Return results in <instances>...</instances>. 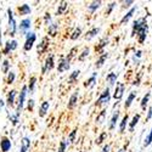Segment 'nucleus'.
Segmentation results:
<instances>
[{"label": "nucleus", "mask_w": 152, "mask_h": 152, "mask_svg": "<svg viewBox=\"0 0 152 152\" xmlns=\"http://www.w3.org/2000/svg\"><path fill=\"white\" fill-rule=\"evenodd\" d=\"M75 50H77V48L71 49V51L68 53L67 56L61 57V60H60V62H58V66H57L58 73H63V72H66V71L69 69V67H71V61H72V58L74 57Z\"/></svg>", "instance_id": "1"}, {"label": "nucleus", "mask_w": 152, "mask_h": 152, "mask_svg": "<svg viewBox=\"0 0 152 152\" xmlns=\"http://www.w3.org/2000/svg\"><path fill=\"white\" fill-rule=\"evenodd\" d=\"M152 144V126H151V129L147 134V136L145 137V141H144V147H148L150 145Z\"/></svg>", "instance_id": "38"}, {"label": "nucleus", "mask_w": 152, "mask_h": 152, "mask_svg": "<svg viewBox=\"0 0 152 152\" xmlns=\"http://www.w3.org/2000/svg\"><path fill=\"white\" fill-rule=\"evenodd\" d=\"M140 118H141V116H140V113H136V115H134L133 116V118H132V121L129 122V132L130 133H133L134 130H135V126L139 124V122H140Z\"/></svg>", "instance_id": "19"}, {"label": "nucleus", "mask_w": 152, "mask_h": 152, "mask_svg": "<svg viewBox=\"0 0 152 152\" xmlns=\"http://www.w3.org/2000/svg\"><path fill=\"white\" fill-rule=\"evenodd\" d=\"M117 78H118V73L116 72H110L107 75H106V80L108 83V86H112L117 83Z\"/></svg>", "instance_id": "23"}, {"label": "nucleus", "mask_w": 152, "mask_h": 152, "mask_svg": "<svg viewBox=\"0 0 152 152\" xmlns=\"http://www.w3.org/2000/svg\"><path fill=\"white\" fill-rule=\"evenodd\" d=\"M49 45H50V39H49V37H44L42 42L37 45V53L38 55H43L48 51V49H49Z\"/></svg>", "instance_id": "9"}, {"label": "nucleus", "mask_w": 152, "mask_h": 152, "mask_svg": "<svg viewBox=\"0 0 152 152\" xmlns=\"http://www.w3.org/2000/svg\"><path fill=\"white\" fill-rule=\"evenodd\" d=\"M101 32V28H99V27H94V28H91L90 31H88L86 33H85V40H91L93 38H95L99 33Z\"/></svg>", "instance_id": "21"}, {"label": "nucleus", "mask_w": 152, "mask_h": 152, "mask_svg": "<svg viewBox=\"0 0 152 152\" xmlns=\"http://www.w3.org/2000/svg\"><path fill=\"white\" fill-rule=\"evenodd\" d=\"M106 137H107V133H106V132H102V133H101V134L96 137L95 144H96V145H101V144L105 141V139H106Z\"/></svg>", "instance_id": "39"}, {"label": "nucleus", "mask_w": 152, "mask_h": 152, "mask_svg": "<svg viewBox=\"0 0 152 152\" xmlns=\"http://www.w3.org/2000/svg\"><path fill=\"white\" fill-rule=\"evenodd\" d=\"M15 78H16V74H15V72L10 71V72L7 73V79H6L7 84H12V83L15 82Z\"/></svg>", "instance_id": "42"}, {"label": "nucleus", "mask_w": 152, "mask_h": 152, "mask_svg": "<svg viewBox=\"0 0 152 152\" xmlns=\"http://www.w3.org/2000/svg\"><path fill=\"white\" fill-rule=\"evenodd\" d=\"M136 10H137V7L136 6H134V7H132L126 14L122 17V20H121V24H125V23H128L130 20H132V17L134 16V14L136 12Z\"/></svg>", "instance_id": "16"}, {"label": "nucleus", "mask_w": 152, "mask_h": 152, "mask_svg": "<svg viewBox=\"0 0 152 152\" xmlns=\"http://www.w3.org/2000/svg\"><path fill=\"white\" fill-rule=\"evenodd\" d=\"M4 106H5V101L4 100H0V108L4 107Z\"/></svg>", "instance_id": "54"}, {"label": "nucleus", "mask_w": 152, "mask_h": 152, "mask_svg": "<svg viewBox=\"0 0 152 152\" xmlns=\"http://www.w3.org/2000/svg\"><path fill=\"white\" fill-rule=\"evenodd\" d=\"M150 97H151V93H150V91H147V93H146V94L144 95V97L141 99V102H140V107H141V110H142V111H146V107H147V105H148Z\"/></svg>", "instance_id": "30"}, {"label": "nucleus", "mask_w": 152, "mask_h": 152, "mask_svg": "<svg viewBox=\"0 0 152 152\" xmlns=\"http://www.w3.org/2000/svg\"><path fill=\"white\" fill-rule=\"evenodd\" d=\"M57 31H58V24L57 23H51L49 24V28H48V34L50 37H55L57 34Z\"/></svg>", "instance_id": "32"}, {"label": "nucleus", "mask_w": 152, "mask_h": 152, "mask_svg": "<svg viewBox=\"0 0 152 152\" xmlns=\"http://www.w3.org/2000/svg\"><path fill=\"white\" fill-rule=\"evenodd\" d=\"M82 32H83V31H82V28H80V27H77V28H75V29L72 32V34H71V37H69V38H71L72 40H77L78 38L82 35Z\"/></svg>", "instance_id": "36"}, {"label": "nucleus", "mask_w": 152, "mask_h": 152, "mask_svg": "<svg viewBox=\"0 0 152 152\" xmlns=\"http://www.w3.org/2000/svg\"><path fill=\"white\" fill-rule=\"evenodd\" d=\"M129 124V115L126 113V115H124L123 116V118H122V121L119 122V133H125V130H126V125Z\"/></svg>", "instance_id": "22"}, {"label": "nucleus", "mask_w": 152, "mask_h": 152, "mask_svg": "<svg viewBox=\"0 0 152 152\" xmlns=\"http://www.w3.org/2000/svg\"><path fill=\"white\" fill-rule=\"evenodd\" d=\"M126 147H128V144H126L124 147H122V148H119L117 152H125V150H126Z\"/></svg>", "instance_id": "53"}, {"label": "nucleus", "mask_w": 152, "mask_h": 152, "mask_svg": "<svg viewBox=\"0 0 152 152\" xmlns=\"http://www.w3.org/2000/svg\"><path fill=\"white\" fill-rule=\"evenodd\" d=\"M108 42H110V39H108L107 37L102 38V39H101V40L99 42V44L95 46V51H96V53H99L100 55H101V54H104V53H105V51H104V49L108 45Z\"/></svg>", "instance_id": "13"}, {"label": "nucleus", "mask_w": 152, "mask_h": 152, "mask_svg": "<svg viewBox=\"0 0 152 152\" xmlns=\"http://www.w3.org/2000/svg\"><path fill=\"white\" fill-rule=\"evenodd\" d=\"M105 116H106V108H104V110L97 115V117H96V123H102V121L105 119Z\"/></svg>", "instance_id": "43"}, {"label": "nucleus", "mask_w": 152, "mask_h": 152, "mask_svg": "<svg viewBox=\"0 0 152 152\" xmlns=\"http://www.w3.org/2000/svg\"><path fill=\"white\" fill-rule=\"evenodd\" d=\"M16 49H17V40L12 39V40H9V42H6V43H5V46H4L3 53H4L5 55H9L10 53L15 51Z\"/></svg>", "instance_id": "11"}, {"label": "nucleus", "mask_w": 152, "mask_h": 152, "mask_svg": "<svg viewBox=\"0 0 152 152\" xmlns=\"http://www.w3.org/2000/svg\"><path fill=\"white\" fill-rule=\"evenodd\" d=\"M7 17H9V24H7V29H9V35L10 37H15L17 33V28H18V24L15 20L14 16V12H12L11 9H7Z\"/></svg>", "instance_id": "2"}, {"label": "nucleus", "mask_w": 152, "mask_h": 152, "mask_svg": "<svg viewBox=\"0 0 152 152\" xmlns=\"http://www.w3.org/2000/svg\"><path fill=\"white\" fill-rule=\"evenodd\" d=\"M140 79H141V73L139 74V77H137V78H136L132 84H133V85H139V84H140Z\"/></svg>", "instance_id": "52"}, {"label": "nucleus", "mask_w": 152, "mask_h": 152, "mask_svg": "<svg viewBox=\"0 0 152 152\" xmlns=\"http://www.w3.org/2000/svg\"><path fill=\"white\" fill-rule=\"evenodd\" d=\"M101 5H102V1H93L88 5V11H89L90 14H94L95 11H97L100 9Z\"/></svg>", "instance_id": "29"}, {"label": "nucleus", "mask_w": 152, "mask_h": 152, "mask_svg": "<svg viewBox=\"0 0 152 152\" xmlns=\"http://www.w3.org/2000/svg\"><path fill=\"white\" fill-rule=\"evenodd\" d=\"M147 33H148V26L141 28L140 31H137L136 32V38H137V42L139 44H144L146 42V38H147Z\"/></svg>", "instance_id": "12"}, {"label": "nucleus", "mask_w": 152, "mask_h": 152, "mask_svg": "<svg viewBox=\"0 0 152 152\" xmlns=\"http://www.w3.org/2000/svg\"><path fill=\"white\" fill-rule=\"evenodd\" d=\"M123 7H130L132 5H134V1L133 0H128V1H123Z\"/></svg>", "instance_id": "50"}, {"label": "nucleus", "mask_w": 152, "mask_h": 152, "mask_svg": "<svg viewBox=\"0 0 152 152\" xmlns=\"http://www.w3.org/2000/svg\"><path fill=\"white\" fill-rule=\"evenodd\" d=\"M152 119V106H150L148 107V110H147V116H146V122H148V121H151Z\"/></svg>", "instance_id": "49"}, {"label": "nucleus", "mask_w": 152, "mask_h": 152, "mask_svg": "<svg viewBox=\"0 0 152 152\" xmlns=\"http://www.w3.org/2000/svg\"><path fill=\"white\" fill-rule=\"evenodd\" d=\"M101 152H111V145H110V144L104 145V147H102V150H101Z\"/></svg>", "instance_id": "51"}, {"label": "nucleus", "mask_w": 152, "mask_h": 152, "mask_svg": "<svg viewBox=\"0 0 152 152\" xmlns=\"http://www.w3.org/2000/svg\"><path fill=\"white\" fill-rule=\"evenodd\" d=\"M107 58H108V53H104V54H101L100 56H99V58H97V61H96V63H95V67L99 69V68H101L104 65H105V62L107 61Z\"/></svg>", "instance_id": "25"}, {"label": "nucleus", "mask_w": 152, "mask_h": 152, "mask_svg": "<svg viewBox=\"0 0 152 152\" xmlns=\"http://www.w3.org/2000/svg\"><path fill=\"white\" fill-rule=\"evenodd\" d=\"M119 119V111L117 110L116 112H113V115L110 119V123H108V130H113L117 126V122Z\"/></svg>", "instance_id": "15"}, {"label": "nucleus", "mask_w": 152, "mask_h": 152, "mask_svg": "<svg viewBox=\"0 0 152 152\" xmlns=\"http://www.w3.org/2000/svg\"><path fill=\"white\" fill-rule=\"evenodd\" d=\"M141 57H142V51H141V50H136V51L133 54V63H134L135 66L140 65Z\"/></svg>", "instance_id": "31"}, {"label": "nucleus", "mask_w": 152, "mask_h": 152, "mask_svg": "<svg viewBox=\"0 0 152 152\" xmlns=\"http://www.w3.org/2000/svg\"><path fill=\"white\" fill-rule=\"evenodd\" d=\"M124 91H125V84L117 82V85L115 88V93H113L112 97L116 99L117 101H121L122 97H123V95H124Z\"/></svg>", "instance_id": "10"}, {"label": "nucleus", "mask_w": 152, "mask_h": 152, "mask_svg": "<svg viewBox=\"0 0 152 152\" xmlns=\"http://www.w3.org/2000/svg\"><path fill=\"white\" fill-rule=\"evenodd\" d=\"M75 135H77V129H73L71 133H69V135H68V139H67V145L69 146L73 141H74V139H75Z\"/></svg>", "instance_id": "41"}, {"label": "nucleus", "mask_w": 152, "mask_h": 152, "mask_svg": "<svg viewBox=\"0 0 152 152\" xmlns=\"http://www.w3.org/2000/svg\"><path fill=\"white\" fill-rule=\"evenodd\" d=\"M96 77H97V73L96 72H94L93 74H91V77L90 78H88L86 80H85V83H84V86L85 88H93L94 85H95V83H96Z\"/></svg>", "instance_id": "28"}, {"label": "nucleus", "mask_w": 152, "mask_h": 152, "mask_svg": "<svg viewBox=\"0 0 152 152\" xmlns=\"http://www.w3.org/2000/svg\"><path fill=\"white\" fill-rule=\"evenodd\" d=\"M79 74H80V71H79V69H75V71H73V72L71 73V75H69V78H68V82H69L71 84L75 83V82L78 80Z\"/></svg>", "instance_id": "35"}, {"label": "nucleus", "mask_w": 152, "mask_h": 152, "mask_svg": "<svg viewBox=\"0 0 152 152\" xmlns=\"http://www.w3.org/2000/svg\"><path fill=\"white\" fill-rule=\"evenodd\" d=\"M31 147V139L28 136H24L21 141V148H20V152H27Z\"/></svg>", "instance_id": "24"}, {"label": "nucleus", "mask_w": 152, "mask_h": 152, "mask_svg": "<svg viewBox=\"0 0 152 152\" xmlns=\"http://www.w3.org/2000/svg\"><path fill=\"white\" fill-rule=\"evenodd\" d=\"M67 147H68L67 140H62V141L60 142V145H58V151H57V152H65Z\"/></svg>", "instance_id": "46"}, {"label": "nucleus", "mask_w": 152, "mask_h": 152, "mask_svg": "<svg viewBox=\"0 0 152 152\" xmlns=\"http://www.w3.org/2000/svg\"><path fill=\"white\" fill-rule=\"evenodd\" d=\"M111 97H112V95H111V89H110V86H107L106 89L100 94V96L97 97V100H96V106H104V105H107L110 101H111Z\"/></svg>", "instance_id": "4"}, {"label": "nucleus", "mask_w": 152, "mask_h": 152, "mask_svg": "<svg viewBox=\"0 0 152 152\" xmlns=\"http://www.w3.org/2000/svg\"><path fill=\"white\" fill-rule=\"evenodd\" d=\"M67 7H68V3H67V1H61V3H60V5H58V7H57L56 15H57V16L62 15L63 12H65V11L67 10Z\"/></svg>", "instance_id": "34"}, {"label": "nucleus", "mask_w": 152, "mask_h": 152, "mask_svg": "<svg viewBox=\"0 0 152 152\" xmlns=\"http://www.w3.org/2000/svg\"><path fill=\"white\" fill-rule=\"evenodd\" d=\"M44 23L48 24V26L49 24H51V15H50L49 12H46V14L44 15Z\"/></svg>", "instance_id": "47"}, {"label": "nucleus", "mask_w": 152, "mask_h": 152, "mask_svg": "<svg viewBox=\"0 0 152 152\" xmlns=\"http://www.w3.org/2000/svg\"><path fill=\"white\" fill-rule=\"evenodd\" d=\"M80 152H85V151H80Z\"/></svg>", "instance_id": "55"}, {"label": "nucleus", "mask_w": 152, "mask_h": 152, "mask_svg": "<svg viewBox=\"0 0 152 152\" xmlns=\"http://www.w3.org/2000/svg\"><path fill=\"white\" fill-rule=\"evenodd\" d=\"M27 85H23L22 89L20 91V95H18V101H17V110H16V115L17 116H21V112L23 110V106H24V102H26V96H27Z\"/></svg>", "instance_id": "3"}, {"label": "nucleus", "mask_w": 152, "mask_h": 152, "mask_svg": "<svg viewBox=\"0 0 152 152\" xmlns=\"http://www.w3.org/2000/svg\"><path fill=\"white\" fill-rule=\"evenodd\" d=\"M16 95H17V91H16V90H14V89L9 91L7 97H6V105H7V107H14Z\"/></svg>", "instance_id": "17"}, {"label": "nucleus", "mask_w": 152, "mask_h": 152, "mask_svg": "<svg viewBox=\"0 0 152 152\" xmlns=\"http://www.w3.org/2000/svg\"><path fill=\"white\" fill-rule=\"evenodd\" d=\"M37 40V35L35 33H28L26 35V42H24V45H23V49H24V51H31L34 43Z\"/></svg>", "instance_id": "8"}, {"label": "nucleus", "mask_w": 152, "mask_h": 152, "mask_svg": "<svg viewBox=\"0 0 152 152\" xmlns=\"http://www.w3.org/2000/svg\"><path fill=\"white\" fill-rule=\"evenodd\" d=\"M54 67H55V57H54L53 54H50V55L46 57V60L44 61V63H43L42 73H43V74H46L48 72L51 71Z\"/></svg>", "instance_id": "6"}, {"label": "nucleus", "mask_w": 152, "mask_h": 152, "mask_svg": "<svg viewBox=\"0 0 152 152\" xmlns=\"http://www.w3.org/2000/svg\"><path fill=\"white\" fill-rule=\"evenodd\" d=\"M27 110H28L29 112H32V111L34 110V100H33V99H29V100H28V102H27Z\"/></svg>", "instance_id": "48"}, {"label": "nucleus", "mask_w": 152, "mask_h": 152, "mask_svg": "<svg viewBox=\"0 0 152 152\" xmlns=\"http://www.w3.org/2000/svg\"><path fill=\"white\" fill-rule=\"evenodd\" d=\"M89 54H90V49H89V48H84L83 51L80 53V55L78 56V60H79V61H84L88 56H89Z\"/></svg>", "instance_id": "37"}, {"label": "nucleus", "mask_w": 152, "mask_h": 152, "mask_svg": "<svg viewBox=\"0 0 152 152\" xmlns=\"http://www.w3.org/2000/svg\"><path fill=\"white\" fill-rule=\"evenodd\" d=\"M136 95H137L136 91H130V94L128 95V97H126L125 102H124V108H125V110H128V108L132 106V104H133V101L135 100Z\"/></svg>", "instance_id": "26"}, {"label": "nucleus", "mask_w": 152, "mask_h": 152, "mask_svg": "<svg viewBox=\"0 0 152 152\" xmlns=\"http://www.w3.org/2000/svg\"><path fill=\"white\" fill-rule=\"evenodd\" d=\"M1 71H3V73H5V74H7V73L10 72V62H9L7 60H5V61L3 62V68H1Z\"/></svg>", "instance_id": "45"}, {"label": "nucleus", "mask_w": 152, "mask_h": 152, "mask_svg": "<svg viewBox=\"0 0 152 152\" xmlns=\"http://www.w3.org/2000/svg\"><path fill=\"white\" fill-rule=\"evenodd\" d=\"M9 119L12 123V125H17L18 122H20V116H17L16 113H14V115H9Z\"/></svg>", "instance_id": "40"}, {"label": "nucleus", "mask_w": 152, "mask_h": 152, "mask_svg": "<svg viewBox=\"0 0 152 152\" xmlns=\"http://www.w3.org/2000/svg\"><path fill=\"white\" fill-rule=\"evenodd\" d=\"M31 27H32V21H31V18H23V20L20 22L17 29L20 31V33H21L22 35H27V34L29 33Z\"/></svg>", "instance_id": "7"}, {"label": "nucleus", "mask_w": 152, "mask_h": 152, "mask_svg": "<svg viewBox=\"0 0 152 152\" xmlns=\"http://www.w3.org/2000/svg\"><path fill=\"white\" fill-rule=\"evenodd\" d=\"M35 83H37V77H31L29 78V83L27 85V90L29 94H33L35 90Z\"/></svg>", "instance_id": "33"}, {"label": "nucleus", "mask_w": 152, "mask_h": 152, "mask_svg": "<svg viewBox=\"0 0 152 152\" xmlns=\"http://www.w3.org/2000/svg\"><path fill=\"white\" fill-rule=\"evenodd\" d=\"M49 107H50V102L49 101H43L40 107H39V117H45V115L48 113L49 111Z\"/></svg>", "instance_id": "27"}, {"label": "nucleus", "mask_w": 152, "mask_h": 152, "mask_svg": "<svg viewBox=\"0 0 152 152\" xmlns=\"http://www.w3.org/2000/svg\"><path fill=\"white\" fill-rule=\"evenodd\" d=\"M148 26L147 24V17H139L133 22V26H132V37H135L136 32L140 31L141 28Z\"/></svg>", "instance_id": "5"}, {"label": "nucleus", "mask_w": 152, "mask_h": 152, "mask_svg": "<svg viewBox=\"0 0 152 152\" xmlns=\"http://www.w3.org/2000/svg\"><path fill=\"white\" fill-rule=\"evenodd\" d=\"M17 11H18V15L20 16H27V15L31 14L32 9H31V6L28 4H22V5H20L17 7Z\"/></svg>", "instance_id": "20"}, {"label": "nucleus", "mask_w": 152, "mask_h": 152, "mask_svg": "<svg viewBox=\"0 0 152 152\" xmlns=\"http://www.w3.org/2000/svg\"><path fill=\"white\" fill-rule=\"evenodd\" d=\"M78 96H79V91H78V90H75V91L71 95V97H69V100H68V105H67L68 110L74 108V106L77 105V102H78Z\"/></svg>", "instance_id": "18"}, {"label": "nucleus", "mask_w": 152, "mask_h": 152, "mask_svg": "<svg viewBox=\"0 0 152 152\" xmlns=\"http://www.w3.org/2000/svg\"><path fill=\"white\" fill-rule=\"evenodd\" d=\"M116 5H117V3H115V1H113V3H111V4H108V5H107V7H106V12H105V14H106L107 16H110V15L112 14L113 9L116 7Z\"/></svg>", "instance_id": "44"}, {"label": "nucleus", "mask_w": 152, "mask_h": 152, "mask_svg": "<svg viewBox=\"0 0 152 152\" xmlns=\"http://www.w3.org/2000/svg\"><path fill=\"white\" fill-rule=\"evenodd\" d=\"M11 148V140L7 136H3L0 140V150L1 152H9Z\"/></svg>", "instance_id": "14"}]
</instances>
